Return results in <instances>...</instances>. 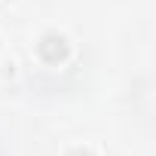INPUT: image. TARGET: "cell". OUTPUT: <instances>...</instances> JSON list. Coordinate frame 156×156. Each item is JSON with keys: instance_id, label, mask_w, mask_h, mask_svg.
<instances>
[{"instance_id": "obj_1", "label": "cell", "mask_w": 156, "mask_h": 156, "mask_svg": "<svg viewBox=\"0 0 156 156\" xmlns=\"http://www.w3.org/2000/svg\"><path fill=\"white\" fill-rule=\"evenodd\" d=\"M37 55H40L46 64H61V61H67V55H70V43L64 40V34L49 31V34L40 37V43H37Z\"/></svg>"}, {"instance_id": "obj_2", "label": "cell", "mask_w": 156, "mask_h": 156, "mask_svg": "<svg viewBox=\"0 0 156 156\" xmlns=\"http://www.w3.org/2000/svg\"><path fill=\"white\" fill-rule=\"evenodd\" d=\"M67 156H95V153H92V150H86V147H76V150H70Z\"/></svg>"}]
</instances>
